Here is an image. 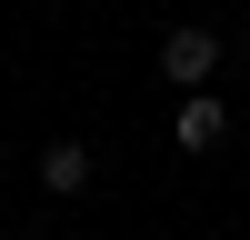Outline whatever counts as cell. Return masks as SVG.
I'll return each instance as SVG.
<instances>
[{
  "label": "cell",
  "mask_w": 250,
  "mask_h": 240,
  "mask_svg": "<svg viewBox=\"0 0 250 240\" xmlns=\"http://www.w3.org/2000/svg\"><path fill=\"white\" fill-rule=\"evenodd\" d=\"M220 60H230V40H220V30H200V20L160 30V80H170V90H210V80H220Z\"/></svg>",
  "instance_id": "obj_1"
},
{
  "label": "cell",
  "mask_w": 250,
  "mask_h": 240,
  "mask_svg": "<svg viewBox=\"0 0 250 240\" xmlns=\"http://www.w3.org/2000/svg\"><path fill=\"white\" fill-rule=\"evenodd\" d=\"M220 240H240V230H220Z\"/></svg>",
  "instance_id": "obj_4"
},
{
  "label": "cell",
  "mask_w": 250,
  "mask_h": 240,
  "mask_svg": "<svg viewBox=\"0 0 250 240\" xmlns=\"http://www.w3.org/2000/svg\"><path fill=\"white\" fill-rule=\"evenodd\" d=\"M170 140H180L190 160H210L220 140H230V100H220V90H180V110H170Z\"/></svg>",
  "instance_id": "obj_2"
},
{
  "label": "cell",
  "mask_w": 250,
  "mask_h": 240,
  "mask_svg": "<svg viewBox=\"0 0 250 240\" xmlns=\"http://www.w3.org/2000/svg\"><path fill=\"white\" fill-rule=\"evenodd\" d=\"M90 180H100L90 140H40V190H50V200H80Z\"/></svg>",
  "instance_id": "obj_3"
}]
</instances>
